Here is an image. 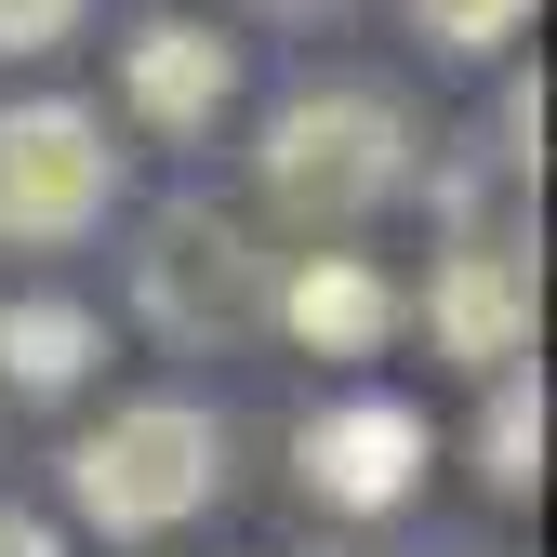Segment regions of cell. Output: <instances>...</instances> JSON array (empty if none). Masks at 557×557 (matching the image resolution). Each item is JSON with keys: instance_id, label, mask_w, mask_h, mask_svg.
Here are the masks:
<instances>
[{"instance_id": "9", "label": "cell", "mask_w": 557, "mask_h": 557, "mask_svg": "<svg viewBox=\"0 0 557 557\" xmlns=\"http://www.w3.org/2000/svg\"><path fill=\"white\" fill-rule=\"evenodd\" d=\"M107 359V319L66 293H0V385L14 398H81Z\"/></svg>"}, {"instance_id": "3", "label": "cell", "mask_w": 557, "mask_h": 557, "mask_svg": "<svg viewBox=\"0 0 557 557\" xmlns=\"http://www.w3.org/2000/svg\"><path fill=\"white\" fill-rule=\"evenodd\" d=\"M107 199H120V147H107L94 107H66V94L0 107V252H66V239H94Z\"/></svg>"}, {"instance_id": "4", "label": "cell", "mask_w": 557, "mask_h": 557, "mask_svg": "<svg viewBox=\"0 0 557 557\" xmlns=\"http://www.w3.org/2000/svg\"><path fill=\"white\" fill-rule=\"evenodd\" d=\"M133 293H147V319H160L173 345H213V332H252V319H265L278 278H265V252H252L239 213H160Z\"/></svg>"}, {"instance_id": "8", "label": "cell", "mask_w": 557, "mask_h": 557, "mask_svg": "<svg viewBox=\"0 0 557 557\" xmlns=\"http://www.w3.org/2000/svg\"><path fill=\"white\" fill-rule=\"evenodd\" d=\"M265 319L293 332V345H319V359H372V345L398 332V278L359 265V252H306V265L265 293Z\"/></svg>"}, {"instance_id": "2", "label": "cell", "mask_w": 557, "mask_h": 557, "mask_svg": "<svg viewBox=\"0 0 557 557\" xmlns=\"http://www.w3.org/2000/svg\"><path fill=\"white\" fill-rule=\"evenodd\" d=\"M252 173H265V199H278L293 226H359L372 199H398V186H411V120H398L385 94H359V81L293 94V107L265 120Z\"/></svg>"}, {"instance_id": "7", "label": "cell", "mask_w": 557, "mask_h": 557, "mask_svg": "<svg viewBox=\"0 0 557 557\" xmlns=\"http://www.w3.org/2000/svg\"><path fill=\"white\" fill-rule=\"evenodd\" d=\"M120 94H133V120H160V133H213V107L239 94V53H226V27H199V14H147L120 40Z\"/></svg>"}, {"instance_id": "13", "label": "cell", "mask_w": 557, "mask_h": 557, "mask_svg": "<svg viewBox=\"0 0 557 557\" xmlns=\"http://www.w3.org/2000/svg\"><path fill=\"white\" fill-rule=\"evenodd\" d=\"M0 557H66V544H53V518H27V505H0Z\"/></svg>"}, {"instance_id": "6", "label": "cell", "mask_w": 557, "mask_h": 557, "mask_svg": "<svg viewBox=\"0 0 557 557\" xmlns=\"http://www.w3.org/2000/svg\"><path fill=\"white\" fill-rule=\"evenodd\" d=\"M425 332L451 345V359H478V372L531 359V252H505V239H451L438 278H425Z\"/></svg>"}, {"instance_id": "10", "label": "cell", "mask_w": 557, "mask_h": 557, "mask_svg": "<svg viewBox=\"0 0 557 557\" xmlns=\"http://www.w3.org/2000/svg\"><path fill=\"white\" fill-rule=\"evenodd\" d=\"M478 478H492V492H531V478H544V385H518V372H505L492 425H478Z\"/></svg>"}, {"instance_id": "1", "label": "cell", "mask_w": 557, "mask_h": 557, "mask_svg": "<svg viewBox=\"0 0 557 557\" xmlns=\"http://www.w3.org/2000/svg\"><path fill=\"white\" fill-rule=\"evenodd\" d=\"M213 492H226V425L199 398H133V411H107V425L66 451V505H81L107 544H160Z\"/></svg>"}, {"instance_id": "12", "label": "cell", "mask_w": 557, "mask_h": 557, "mask_svg": "<svg viewBox=\"0 0 557 557\" xmlns=\"http://www.w3.org/2000/svg\"><path fill=\"white\" fill-rule=\"evenodd\" d=\"M66 27H81V0H0V66H27V53H53Z\"/></svg>"}, {"instance_id": "11", "label": "cell", "mask_w": 557, "mask_h": 557, "mask_svg": "<svg viewBox=\"0 0 557 557\" xmlns=\"http://www.w3.org/2000/svg\"><path fill=\"white\" fill-rule=\"evenodd\" d=\"M411 27H425L438 53H492V40L531 27V0H411Z\"/></svg>"}, {"instance_id": "5", "label": "cell", "mask_w": 557, "mask_h": 557, "mask_svg": "<svg viewBox=\"0 0 557 557\" xmlns=\"http://www.w3.org/2000/svg\"><path fill=\"white\" fill-rule=\"evenodd\" d=\"M293 465L332 518H385V505L425 492V411L411 398H319L293 425Z\"/></svg>"}]
</instances>
